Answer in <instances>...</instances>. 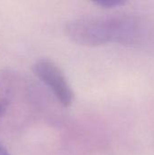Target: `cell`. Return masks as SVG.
Listing matches in <instances>:
<instances>
[{
    "label": "cell",
    "mask_w": 154,
    "mask_h": 155,
    "mask_svg": "<svg viewBox=\"0 0 154 155\" xmlns=\"http://www.w3.org/2000/svg\"><path fill=\"white\" fill-rule=\"evenodd\" d=\"M142 31L139 22L129 16L82 17L65 25V33L73 42L88 46L134 44L142 36Z\"/></svg>",
    "instance_id": "cell-1"
},
{
    "label": "cell",
    "mask_w": 154,
    "mask_h": 155,
    "mask_svg": "<svg viewBox=\"0 0 154 155\" xmlns=\"http://www.w3.org/2000/svg\"><path fill=\"white\" fill-rule=\"evenodd\" d=\"M34 74L54 93L60 104L68 107L73 104L74 93L64 72L52 60L42 58L33 65Z\"/></svg>",
    "instance_id": "cell-2"
},
{
    "label": "cell",
    "mask_w": 154,
    "mask_h": 155,
    "mask_svg": "<svg viewBox=\"0 0 154 155\" xmlns=\"http://www.w3.org/2000/svg\"><path fill=\"white\" fill-rule=\"evenodd\" d=\"M94 3L100 6H103V7H107V8L116 7V6L123 5L125 4V2L122 1V0H99Z\"/></svg>",
    "instance_id": "cell-3"
},
{
    "label": "cell",
    "mask_w": 154,
    "mask_h": 155,
    "mask_svg": "<svg viewBox=\"0 0 154 155\" xmlns=\"http://www.w3.org/2000/svg\"><path fill=\"white\" fill-rule=\"evenodd\" d=\"M0 155H10L1 142H0Z\"/></svg>",
    "instance_id": "cell-4"
}]
</instances>
